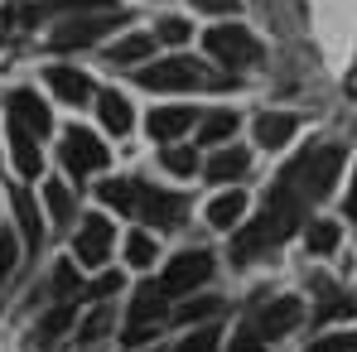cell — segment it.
Here are the masks:
<instances>
[{"label": "cell", "instance_id": "1", "mask_svg": "<svg viewBox=\"0 0 357 352\" xmlns=\"http://www.w3.org/2000/svg\"><path fill=\"white\" fill-rule=\"evenodd\" d=\"M304 213H309V203L299 198L295 188H280V183H275V188L266 193L261 217H256V222H246V227H237V241H232L237 261H256L261 251L280 246V241H285V236L304 222Z\"/></svg>", "mask_w": 357, "mask_h": 352}, {"label": "cell", "instance_id": "2", "mask_svg": "<svg viewBox=\"0 0 357 352\" xmlns=\"http://www.w3.org/2000/svg\"><path fill=\"white\" fill-rule=\"evenodd\" d=\"M338 169H343V150H338V145H324V150H304L299 160H290L275 183H280V188H295L304 203H314V198H324V193L333 188Z\"/></svg>", "mask_w": 357, "mask_h": 352}, {"label": "cell", "instance_id": "3", "mask_svg": "<svg viewBox=\"0 0 357 352\" xmlns=\"http://www.w3.org/2000/svg\"><path fill=\"white\" fill-rule=\"evenodd\" d=\"M116 24H126V15L121 10H102V15H73L68 24L54 29V49H87V44H97L102 34H112Z\"/></svg>", "mask_w": 357, "mask_h": 352}, {"label": "cell", "instance_id": "4", "mask_svg": "<svg viewBox=\"0 0 357 352\" xmlns=\"http://www.w3.org/2000/svg\"><path fill=\"white\" fill-rule=\"evenodd\" d=\"M203 49H208L218 63H227V68H232V63L246 68V63L261 59V44H256L241 24H218V29H208V34H203Z\"/></svg>", "mask_w": 357, "mask_h": 352}, {"label": "cell", "instance_id": "5", "mask_svg": "<svg viewBox=\"0 0 357 352\" xmlns=\"http://www.w3.org/2000/svg\"><path fill=\"white\" fill-rule=\"evenodd\" d=\"M135 82L140 87H150V92H178V87H193V82H203V72H198V63L174 54V59H160V63H145L140 72H135Z\"/></svg>", "mask_w": 357, "mask_h": 352}, {"label": "cell", "instance_id": "6", "mask_svg": "<svg viewBox=\"0 0 357 352\" xmlns=\"http://www.w3.org/2000/svg\"><path fill=\"white\" fill-rule=\"evenodd\" d=\"M63 169L73 178H87V174H97V169H107V145L92 135V130H68L63 135Z\"/></svg>", "mask_w": 357, "mask_h": 352}, {"label": "cell", "instance_id": "7", "mask_svg": "<svg viewBox=\"0 0 357 352\" xmlns=\"http://www.w3.org/2000/svg\"><path fill=\"white\" fill-rule=\"evenodd\" d=\"M208 275H213V256H208V251H183V256H174V261L165 266L160 290L165 294H193Z\"/></svg>", "mask_w": 357, "mask_h": 352}, {"label": "cell", "instance_id": "8", "mask_svg": "<svg viewBox=\"0 0 357 352\" xmlns=\"http://www.w3.org/2000/svg\"><path fill=\"white\" fill-rule=\"evenodd\" d=\"M112 251V222L107 217H82V227L73 236V261L77 266H102Z\"/></svg>", "mask_w": 357, "mask_h": 352}, {"label": "cell", "instance_id": "9", "mask_svg": "<svg viewBox=\"0 0 357 352\" xmlns=\"http://www.w3.org/2000/svg\"><path fill=\"white\" fill-rule=\"evenodd\" d=\"M299 319H304V304H299L295 294H280V299H271L256 314V338H285Z\"/></svg>", "mask_w": 357, "mask_h": 352}, {"label": "cell", "instance_id": "10", "mask_svg": "<svg viewBox=\"0 0 357 352\" xmlns=\"http://www.w3.org/2000/svg\"><path fill=\"white\" fill-rule=\"evenodd\" d=\"M5 112H10V121H20L24 130H34V135H49L54 130V116H49V107L29 92V87H20V92H10L5 97Z\"/></svg>", "mask_w": 357, "mask_h": 352}, {"label": "cell", "instance_id": "11", "mask_svg": "<svg viewBox=\"0 0 357 352\" xmlns=\"http://www.w3.org/2000/svg\"><path fill=\"white\" fill-rule=\"evenodd\" d=\"M10 155H15V169L24 178H39V169H44V160H39V135L24 130L20 121H10Z\"/></svg>", "mask_w": 357, "mask_h": 352}, {"label": "cell", "instance_id": "12", "mask_svg": "<svg viewBox=\"0 0 357 352\" xmlns=\"http://www.w3.org/2000/svg\"><path fill=\"white\" fill-rule=\"evenodd\" d=\"M145 222H155V227H174L178 213H183V198H174V193H165V188H145L140 193V208H135Z\"/></svg>", "mask_w": 357, "mask_h": 352}, {"label": "cell", "instance_id": "13", "mask_svg": "<svg viewBox=\"0 0 357 352\" xmlns=\"http://www.w3.org/2000/svg\"><path fill=\"white\" fill-rule=\"evenodd\" d=\"M188 125H193V107H160V112H150V121H145L150 140H178Z\"/></svg>", "mask_w": 357, "mask_h": 352}, {"label": "cell", "instance_id": "14", "mask_svg": "<svg viewBox=\"0 0 357 352\" xmlns=\"http://www.w3.org/2000/svg\"><path fill=\"white\" fill-rule=\"evenodd\" d=\"M165 299H169V294L160 290V280H145V285L135 290V299H130V328H150V319L165 314Z\"/></svg>", "mask_w": 357, "mask_h": 352}, {"label": "cell", "instance_id": "15", "mask_svg": "<svg viewBox=\"0 0 357 352\" xmlns=\"http://www.w3.org/2000/svg\"><path fill=\"white\" fill-rule=\"evenodd\" d=\"M49 87H54L59 102H73V107L92 102V82H87L77 68H49Z\"/></svg>", "mask_w": 357, "mask_h": 352}, {"label": "cell", "instance_id": "16", "mask_svg": "<svg viewBox=\"0 0 357 352\" xmlns=\"http://www.w3.org/2000/svg\"><path fill=\"white\" fill-rule=\"evenodd\" d=\"M241 213H246V193H241V188H232V193H222V198L208 203V222H213L218 232L241 227Z\"/></svg>", "mask_w": 357, "mask_h": 352}, {"label": "cell", "instance_id": "17", "mask_svg": "<svg viewBox=\"0 0 357 352\" xmlns=\"http://www.w3.org/2000/svg\"><path fill=\"white\" fill-rule=\"evenodd\" d=\"M97 193H102V203H107V208H116V213H135V208H140L145 183H135V178H107Z\"/></svg>", "mask_w": 357, "mask_h": 352}, {"label": "cell", "instance_id": "18", "mask_svg": "<svg viewBox=\"0 0 357 352\" xmlns=\"http://www.w3.org/2000/svg\"><path fill=\"white\" fill-rule=\"evenodd\" d=\"M295 116H285V112H266V116H256V140L266 145V150H280L290 135H295Z\"/></svg>", "mask_w": 357, "mask_h": 352}, {"label": "cell", "instance_id": "19", "mask_svg": "<svg viewBox=\"0 0 357 352\" xmlns=\"http://www.w3.org/2000/svg\"><path fill=\"white\" fill-rule=\"evenodd\" d=\"M246 164H251V155H246L241 145H232V150H218V155L208 160V178H213V183H232V178L246 174Z\"/></svg>", "mask_w": 357, "mask_h": 352}, {"label": "cell", "instance_id": "20", "mask_svg": "<svg viewBox=\"0 0 357 352\" xmlns=\"http://www.w3.org/2000/svg\"><path fill=\"white\" fill-rule=\"evenodd\" d=\"M97 112H102V125H107L112 135H126V130L135 125V116H130V102H126L121 92H102V97H97Z\"/></svg>", "mask_w": 357, "mask_h": 352}, {"label": "cell", "instance_id": "21", "mask_svg": "<svg viewBox=\"0 0 357 352\" xmlns=\"http://www.w3.org/2000/svg\"><path fill=\"white\" fill-rule=\"evenodd\" d=\"M77 10H97V15H102V10H112V0H44V5H29L24 20L39 24V20H49V15H77Z\"/></svg>", "mask_w": 357, "mask_h": 352}, {"label": "cell", "instance_id": "22", "mask_svg": "<svg viewBox=\"0 0 357 352\" xmlns=\"http://www.w3.org/2000/svg\"><path fill=\"white\" fill-rule=\"evenodd\" d=\"M232 135H237V112H213L203 121V130H198V140H208V145H222Z\"/></svg>", "mask_w": 357, "mask_h": 352}, {"label": "cell", "instance_id": "23", "mask_svg": "<svg viewBox=\"0 0 357 352\" xmlns=\"http://www.w3.org/2000/svg\"><path fill=\"white\" fill-rule=\"evenodd\" d=\"M150 54H155V34H130V39H121L112 49V63H140Z\"/></svg>", "mask_w": 357, "mask_h": 352}, {"label": "cell", "instance_id": "24", "mask_svg": "<svg viewBox=\"0 0 357 352\" xmlns=\"http://www.w3.org/2000/svg\"><path fill=\"white\" fill-rule=\"evenodd\" d=\"M155 256H160V251H155V236H150V232H130V236H126V261H130L135 270L155 266Z\"/></svg>", "mask_w": 357, "mask_h": 352}, {"label": "cell", "instance_id": "25", "mask_svg": "<svg viewBox=\"0 0 357 352\" xmlns=\"http://www.w3.org/2000/svg\"><path fill=\"white\" fill-rule=\"evenodd\" d=\"M44 203H49V213H54L59 222L73 217V188H68L63 178H49V183H44Z\"/></svg>", "mask_w": 357, "mask_h": 352}, {"label": "cell", "instance_id": "26", "mask_svg": "<svg viewBox=\"0 0 357 352\" xmlns=\"http://www.w3.org/2000/svg\"><path fill=\"white\" fill-rule=\"evenodd\" d=\"M15 213H20V227H24V241L29 246H39V208H34V198L29 193H15Z\"/></svg>", "mask_w": 357, "mask_h": 352}, {"label": "cell", "instance_id": "27", "mask_svg": "<svg viewBox=\"0 0 357 352\" xmlns=\"http://www.w3.org/2000/svg\"><path fill=\"white\" fill-rule=\"evenodd\" d=\"M73 323V304H59V309H49L44 314V323H39V343H54L63 328Z\"/></svg>", "mask_w": 357, "mask_h": 352}, {"label": "cell", "instance_id": "28", "mask_svg": "<svg viewBox=\"0 0 357 352\" xmlns=\"http://www.w3.org/2000/svg\"><path fill=\"white\" fill-rule=\"evenodd\" d=\"M333 246H338V222H314L309 227V251L314 256H328Z\"/></svg>", "mask_w": 357, "mask_h": 352}, {"label": "cell", "instance_id": "29", "mask_svg": "<svg viewBox=\"0 0 357 352\" xmlns=\"http://www.w3.org/2000/svg\"><path fill=\"white\" fill-rule=\"evenodd\" d=\"M54 290H59V299H63V304L82 299V294H77V266H73V261H63L59 270H54Z\"/></svg>", "mask_w": 357, "mask_h": 352}, {"label": "cell", "instance_id": "30", "mask_svg": "<svg viewBox=\"0 0 357 352\" xmlns=\"http://www.w3.org/2000/svg\"><path fill=\"white\" fill-rule=\"evenodd\" d=\"M165 169H169V174H193V169H198V155H193L188 145H169V150H165Z\"/></svg>", "mask_w": 357, "mask_h": 352}, {"label": "cell", "instance_id": "31", "mask_svg": "<svg viewBox=\"0 0 357 352\" xmlns=\"http://www.w3.org/2000/svg\"><path fill=\"white\" fill-rule=\"evenodd\" d=\"M218 309H222L218 299H188V304H178L174 319H178V323H198V319H213Z\"/></svg>", "mask_w": 357, "mask_h": 352}, {"label": "cell", "instance_id": "32", "mask_svg": "<svg viewBox=\"0 0 357 352\" xmlns=\"http://www.w3.org/2000/svg\"><path fill=\"white\" fill-rule=\"evenodd\" d=\"M15 261H20V241H15V232H10V227H0V280H10Z\"/></svg>", "mask_w": 357, "mask_h": 352}, {"label": "cell", "instance_id": "33", "mask_svg": "<svg viewBox=\"0 0 357 352\" xmlns=\"http://www.w3.org/2000/svg\"><path fill=\"white\" fill-rule=\"evenodd\" d=\"M188 34H193V24H188V20H178V15L160 20V29H155V39H165V44H183Z\"/></svg>", "mask_w": 357, "mask_h": 352}, {"label": "cell", "instance_id": "34", "mask_svg": "<svg viewBox=\"0 0 357 352\" xmlns=\"http://www.w3.org/2000/svg\"><path fill=\"white\" fill-rule=\"evenodd\" d=\"M174 352H218V328H198V333H188Z\"/></svg>", "mask_w": 357, "mask_h": 352}, {"label": "cell", "instance_id": "35", "mask_svg": "<svg viewBox=\"0 0 357 352\" xmlns=\"http://www.w3.org/2000/svg\"><path fill=\"white\" fill-rule=\"evenodd\" d=\"M309 352H357V333H328V338H319Z\"/></svg>", "mask_w": 357, "mask_h": 352}, {"label": "cell", "instance_id": "36", "mask_svg": "<svg viewBox=\"0 0 357 352\" xmlns=\"http://www.w3.org/2000/svg\"><path fill=\"white\" fill-rule=\"evenodd\" d=\"M193 10H203V15H237L241 0H193Z\"/></svg>", "mask_w": 357, "mask_h": 352}, {"label": "cell", "instance_id": "37", "mask_svg": "<svg viewBox=\"0 0 357 352\" xmlns=\"http://www.w3.org/2000/svg\"><path fill=\"white\" fill-rule=\"evenodd\" d=\"M116 290H121V275H116V270H107V275H102L92 290L82 294V299H102V294H116Z\"/></svg>", "mask_w": 357, "mask_h": 352}, {"label": "cell", "instance_id": "38", "mask_svg": "<svg viewBox=\"0 0 357 352\" xmlns=\"http://www.w3.org/2000/svg\"><path fill=\"white\" fill-rule=\"evenodd\" d=\"M338 314H353V299H324L319 319H338Z\"/></svg>", "mask_w": 357, "mask_h": 352}, {"label": "cell", "instance_id": "39", "mask_svg": "<svg viewBox=\"0 0 357 352\" xmlns=\"http://www.w3.org/2000/svg\"><path fill=\"white\" fill-rule=\"evenodd\" d=\"M107 333V314H92L87 323H82V338H102Z\"/></svg>", "mask_w": 357, "mask_h": 352}, {"label": "cell", "instance_id": "40", "mask_svg": "<svg viewBox=\"0 0 357 352\" xmlns=\"http://www.w3.org/2000/svg\"><path fill=\"white\" fill-rule=\"evenodd\" d=\"M232 352H261V338L256 333H241V338H232Z\"/></svg>", "mask_w": 357, "mask_h": 352}, {"label": "cell", "instance_id": "41", "mask_svg": "<svg viewBox=\"0 0 357 352\" xmlns=\"http://www.w3.org/2000/svg\"><path fill=\"white\" fill-rule=\"evenodd\" d=\"M348 217L357 222V169H353V188H348Z\"/></svg>", "mask_w": 357, "mask_h": 352}, {"label": "cell", "instance_id": "42", "mask_svg": "<svg viewBox=\"0 0 357 352\" xmlns=\"http://www.w3.org/2000/svg\"><path fill=\"white\" fill-rule=\"evenodd\" d=\"M10 34V10H0V39Z\"/></svg>", "mask_w": 357, "mask_h": 352}, {"label": "cell", "instance_id": "43", "mask_svg": "<svg viewBox=\"0 0 357 352\" xmlns=\"http://www.w3.org/2000/svg\"><path fill=\"white\" fill-rule=\"evenodd\" d=\"M155 352H160V348H155Z\"/></svg>", "mask_w": 357, "mask_h": 352}]
</instances>
